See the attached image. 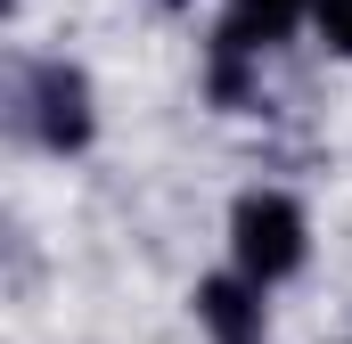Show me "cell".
Instances as JSON below:
<instances>
[{
  "mask_svg": "<svg viewBox=\"0 0 352 344\" xmlns=\"http://www.w3.org/2000/svg\"><path fill=\"white\" fill-rule=\"evenodd\" d=\"M164 8H180V0H164Z\"/></svg>",
  "mask_w": 352,
  "mask_h": 344,
  "instance_id": "obj_6",
  "label": "cell"
},
{
  "mask_svg": "<svg viewBox=\"0 0 352 344\" xmlns=\"http://www.w3.org/2000/svg\"><path fill=\"white\" fill-rule=\"evenodd\" d=\"M311 25L336 58H352V0H311Z\"/></svg>",
  "mask_w": 352,
  "mask_h": 344,
  "instance_id": "obj_5",
  "label": "cell"
},
{
  "mask_svg": "<svg viewBox=\"0 0 352 344\" xmlns=\"http://www.w3.org/2000/svg\"><path fill=\"white\" fill-rule=\"evenodd\" d=\"M230 255H238L246 279H263V287L295 279L303 255H311V222H303V205L278 197V189H246V197L230 205Z\"/></svg>",
  "mask_w": 352,
  "mask_h": 344,
  "instance_id": "obj_1",
  "label": "cell"
},
{
  "mask_svg": "<svg viewBox=\"0 0 352 344\" xmlns=\"http://www.w3.org/2000/svg\"><path fill=\"white\" fill-rule=\"evenodd\" d=\"M230 17H238L254 41H278V33H295V25L311 17V0H230Z\"/></svg>",
  "mask_w": 352,
  "mask_h": 344,
  "instance_id": "obj_4",
  "label": "cell"
},
{
  "mask_svg": "<svg viewBox=\"0 0 352 344\" xmlns=\"http://www.w3.org/2000/svg\"><path fill=\"white\" fill-rule=\"evenodd\" d=\"M25 123H33V140L58 148V156L90 148V131H98V115H90V74L66 66V58H41V66L25 74Z\"/></svg>",
  "mask_w": 352,
  "mask_h": 344,
  "instance_id": "obj_2",
  "label": "cell"
},
{
  "mask_svg": "<svg viewBox=\"0 0 352 344\" xmlns=\"http://www.w3.org/2000/svg\"><path fill=\"white\" fill-rule=\"evenodd\" d=\"M270 287L263 279H246V270H213V279H197V295H188V312H197V328L213 344H263L270 336Z\"/></svg>",
  "mask_w": 352,
  "mask_h": 344,
  "instance_id": "obj_3",
  "label": "cell"
}]
</instances>
